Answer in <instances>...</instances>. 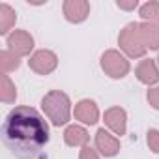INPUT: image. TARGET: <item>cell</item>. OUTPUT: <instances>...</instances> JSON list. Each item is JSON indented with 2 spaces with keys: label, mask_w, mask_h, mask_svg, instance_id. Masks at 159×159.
<instances>
[{
  "label": "cell",
  "mask_w": 159,
  "mask_h": 159,
  "mask_svg": "<svg viewBox=\"0 0 159 159\" xmlns=\"http://www.w3.org/2000/svg\"><path fill=\"white\" fill-rule=\"evenodd\" d=\"M116 4L122 10H133V8H137V0H131V2H122V0H118Z\"/></svg>",
  "instance_id": "obj_21"
},
{
  "label": "cell",
  "mask_w": 159,
  "mask_h": 159,
  "mask_svg": "<svg viewBox=\"0 0 159 159\" xmlns=\"http://www.w3.org/2000/svg\"><path fill=\"white\" fill-rule=\"evenodd\" d=\"M96 148L105 155V157H112L120 152V142L116 137H112L109 131L99 129L96 133Z\"/></svg>",
  "instance_id": "obj_8"
},
{
  "label": "cell",
  "mask_w": 159,
  "mask_h": 159,
  "mask_svg": "<svg viewBox=\"0 0 159 159\" xmlns=\"http://www.w3.org/2000/svg\"><path fill=\"white\" fill-rule=\"evenodd\" d=\"M98 116H99V111H98L94 101L83 99L81 103H77V107H75V118L77 120H81L84 124H96Z\"/></svg>",
  "instance_id": "obj_9"
},
{
  "label": "cell",
  "mask_w": 159,
  "mask_h": 159,
  "mask_svg": "<svg viewBox=\"0 0 159 159\" xmlns=\"http://www.w3.org/2000/svg\"><path fill=\"white\" fill-rule=\"evenodd\" d=\"M101 67L105 69L107 75H111L112 79H122L127 75L129 71V64L127 60L118 52V51H107L101 56Z\"/></svg>",
  "instance_id": "obj_4"
},
{
  "label": "cell",
  "mask_w": 159,
  "mask_h": 159,
  "mask_svg": "<svg viewBox=\"0 0 159 159\" xmlns=\"http://www.w3.org/2000/svg\"><path fill=\"white\" fill-rule=\"evenodd\" d=\"M41 107L45 114L49 116V120H52L54 125H64L69 120V98L60 90L49 92L43 98Z\"/></svg>",
  "instance_id": "obj_2"
},
{
  "label": "cell",
  "mask_w": 159,
  "mask_h": 159,
  "mask_svg": "<svg viewBox=\"0 0 159 159\" xmlns=\"http://www.w3.org/2000/svg\"><path fill=\"white\" fill-rule=\"evenodd\" d=\"M8 45H10V51L15 52L17 56H23V54H28L30 49L34 47V39L28 32L25 30H15L10 38H8Z\"/></svg>",
  "instance_id": "obj_7"
},
{
  "label": "cell",
  "mask_w": 159,
  "mask_h": 159,
  "mask_svg": "<svg viewBox=\"0 0 159 159\" xmlns=\"http://www.w3.org/2000/svg\"><path fill=\"white\" fill-rule=\"evenodd\" d=\"M64 139L69 146H84L88 142V133L84 127H79V125H69L64 133Z\"/></svg>",
  "instance_id": "obj_12"
},
{
  "label": "cell",
  "mask_w": 159,
  "mask_h": 159,
  "mask_svg": "<svg viewBox=\"0 0 159 159\" xmlns=\"http://www.w3.org/2000/svg\"><path fill=\"white\" fill-rule=\"evenodd\" d=\"M56 64H58V58H56V54L51 52V51H38V52L28 60L30 69H34V71L39 73V75H49V73L56 67Z\"/></svg>",
  "instance_id": "obj_5"
},
{
  "label": "cell",
  "mask_w": 159,
  "mask_h": 159,
  "mask_svg": "<svg viewBox=\"0 0 159 159\" xmlns=\"http://www.w3.org/2000/svg\"><path fill=\"white\" fill-rule=\"evenodd\" d=\"M148 146L153 153H159V131L157 129L148 131Z\"/></svg>",
  "instance_id": "obj_18"
},
{
  "label": "cell",
  "mask_w": 159,
  "mask_h": 159,
  "mask_svg": "<svg viewBox=\"0 0 159 159\" xmlns=\"http://www.w3.org/2000/svg\"><path fill=\"white\" fill-rule=\"evenodd\" d=\"M105 124L114 131V135L125 133V111L120 107H112L105 112Z\"/></svg>",
  "instance_id": "obj_10"
},
{
  "label": "cell",
  "mask_w": 159,
  "mask_h": 159,
  "mask_svg": "<svg viewBox=\"0 0 159 159\" xmlns=\"http://www.w3.org/2000/svg\"><path fill=\"white\" fill-rule=\"evenodd\" d=\"M81 159H99V157H98V153H96L94 148L84 146V148L81 150Z\"/></svg>",
  "instance_id": "obj_20"
},
{
  "label": "cell",
  "mask_w": 159,
  "mask_h": 159,
  "mask_svg": "<svg viewBox=\"0 0 159 159\" xmlns=\"http://www.w3.org/2000/svg\"><path fill=\"white\" fill-rule=\"evenodd\" d=\"M120 47L129 54V56H142L146 52V43L142 39V34L139 30V25L137 23H131L127 25L122 32H120Z\"/></svg>",
  "instance_id": "obj_3"
},
{
  "label": "cell",
  "mask_w": 159,
  "mask_h": 159,
  "mask_svg": "<svg viewBox=\"0 0 159 159\" xmlns=\"http://www.w3.org/2000/svg\"><path fill=\"white\" fill-rule=\"evenodd\" d=\"M0 67H2L4 75L11 69H17L19 67V56L11 51H2L0 52Z\"/></svg>",
  "instance_id": "obj_15"
},
{
  "label": "cell",
  "mask_w": 159,
  "mask_h": 159,
  "mask_svg": "<svg viewBox=\"0 0 159 159\" xmlns=\"http://www.w3.org/2000/svg\"><path fill=\"white\" fill-rule=\"evenodd\" d=\"M15 23V11L8 4H0V34H6Z\"/></svg>",
  "instance_id": "obj_14"
},
{
  "label": "cell",
  "mask_w": 159,
  "mask_h": 159,
  "mask_svg": "<svg viewBox=\"0 0 159 159\" xmlns=\"http://www.w3.org/2000/svg\"><path fill=\"white\" fill-rule=\"evenodd\" d=\"M2 142L17 159H36L49 142V125L32 107H15L2 124Z\"/></svg>",
  "instance_id": "obj_1"
},
{
  "label": "cell",
  "mask_w": 159,
  "mask_h": 159,
  "mask_svg": "<svg viewBox=\"0 0 159 159\" xmlns=\"http://www.w3.org/2000/svg\"><path fill=\"white\" fill-rule=\"evenodd\" d=\"M137 77L144 84H155L159 81V71L155 67L153 60H142L137 67Z\"/></svg>",
  "instance_id": "obj_11"
},
{
  "label": "cell",
  "mask_w": 159,
  "mask_h": 159,
  "mask_svg": "<svg viewBox=\"0 0 159 159\" xmlns=\"http://www.w3.org/2000/svg\"><path fill=\"white\" fill-rule=\"evenodd\" d=\"M0 98H2V101H6V103L15 99V88H13V84L10 83V79L6 75H2V92H0Z\"/></svg>",
  "instance_id": "obj_17"
},
{
  "label": "cell",
  "mask_w": 159,
  "mask_h": 159,
  "mask_svg": "<svg viewBox=\"0 0 159 159\" xmlns=\"http://www.w3.org/2000/svg\"><path fill=\"white\" fill-rule=\"evenodd\" d=\"M88 13H90V4L86 0H67V2H64V15L71 23L84 21Z\"/></svg>",
  "instance_id": "obj_6"
},
{
  "label": "cell",
  "mask_w": 159,
  "mask_h": 159,
  "mask_svg": "<svg viewBox=\"0 0 159 159\" xmlns=\"http://www.w3.org/2000/svg\"><path fill=\"white\" fill-rule=\"evenodd\" d=\"M139 30L142 34V39H144L146 47L159 49V28L157 26L148 25V23H142V25H139Z\"/></svg>",
  "instance_id": "obj_13"
},
{
  "label": "cell",
  "mask_w": 159,
  "mask_h": 159,
  "mask_svg": "<svg viewBox=\"0 0 159 159\" xmlns=\"http://www.w3.org/2000/svg\"><path fill=\"white\" fill-rule=\"evenodd\" d=\"M140 17L146 19V21H150V23H153V25H157V28H159V2H148V4H144L140 8Z\"/></svg>",
  "instance_id": "obj_16"
},
{
  "label": "cell",
  "mask_w": 159,
  "mask_h": 159,
  "mask_svg": "<svg viewBox=\"0 0 159 159\" xmlns=\"http://www.w3.org/2000/svg\"><path fill=\"white\" fill-rule=\"evenodd\" d=\"M148 101L153 109H159V86L148 92Z\"/></svg>",
  "instance_id": "obj_19"
}]
</instances>
